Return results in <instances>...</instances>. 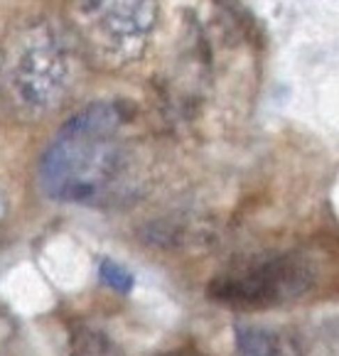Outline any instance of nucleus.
I'll use <instances>...</instances> for the list:
<instances>
[{
	"label": "nucleus",
	"instance_id": "obj_1",
	"mask_svg": "<svg viewBox=\"0 0 339 356\" xmlns=\"http://www.w3.org/2000/svg\"><path fill=\"white\" fill-rule=\"evenodd\" d=\"M123 126V108L111 101L72 115L40 160V184L49 200L77 207L113 200L131 165Z\"/></svg>",
	"mask_w": 339,
	"mask_h": 356
},
{
	"label": "nucleus",
	"instance_id": "obj_2",
	"mask_svg": "<svg viewBox=\"0 0 339 356\" xmlns=\"http://www.w3.org/2000/svg\"><path fill=\"white\" fill-rule=\"evenodd\" d=\"M3 99L22 121H42L67 101L74 47L45 17L17 25L3 44Z\"/></svg>",
	"mask_w": 339,
	"mask_h": 356
},
{
	"label": "nucleus",
	"instance_id": "obj_3",
	"mask_svg": "<svg viewBox=\"0 0 339 356\" xmlns=\"http://www.w3.org/2000/svg\"><path fill=\"white\" fill-rule=\"evenodd\" d=\"M69 42L101 72H118L145 54L160 0H64Z\"/></svg>",
	"mask_w": 339,
	"mask_h": 356
},
{
	"label": "nucleus",
	"instance_id": "obj_4",
	"mask_svg": "<svg viewBox=\"0 0 339 356\" xmlns=\"http://www.w3.org/2000/svg\"><path fill=\"white\" fill-rule=\"evenodd\" d=\"M317 278V263L308 253L283 251L234 263L212 280L209 295L239 312H263L305 300Z\"/></svg>",
	"mask_w": 339,
	"mask_h": 356
},
{
	"label": "nucleus",
	"instance_id": "obj_5",
	"mask_svg": "<svg viewBox=\"0 0 339 356\" xmlns=\"http://www.w3.org/2000/svg\"><path fill=\"white\" fill-rule=\"evenodd\" d=\"M236 349L239 356H300L295 344L283 332L256 325L236 330Z\"/></svg>",
	"mask_w": 339,
	"mask_h": 356
},
{
	"label": "nucleus",
	"instance_id": "obj_6",
	"mask_svg": "<svg viewBox=\"0 0 339 356\" xmlns=\"http://www.w3.org/2000/svg\"><path fill=\"white\" fill-rule=\"evenodd\" d=\"M69 356H120V349L109 334L91 327H81L72 334Z\"/></svg>",
	"mask_w": 339,
	"mask_h": 356
},
{
	"label": "nucleus",
	"instance_id": "obj_7",
	"mask_svg": "<svg viewBox=\"0 0 339 356\" xmlns=\"http://www.w3.org/2000/svg\"><path fill=\"white\" fill-rule=\"evenodd\" d=\"M101 278H104L106 285H111V288L118 290V293H128L133 285L131 273L125 270V268L116 266L113 261H106L104 266H101Z\"/></svg>",
	"mask_w": 339,
	"mask_h": 356
},
{
	"label": "nucleus",
	"instance_id": "obj_8",
	"mask_svg": "<svg viewBox=\"0 0 339 356\" xmlns=\"http://www.w3.org/2000/svg\"><path fill=\"white\" fill-rule=\"evenodd\" d=\"M8 211H10V202H8L6 192L0 189V229H3V224H6L8 219Z\"/></svg>",
	"mask_w": 339,
	"mask_h": 356
},
{
	"label": "nucleus",
	"instance_id": "obj_9",
	"mask_svg": "<svg viewBox=\"0 0 339 356\" xmlns=\"http://www.w3.org/2000/svg\"><path fill=\"white\" fill-rule=\"evenodd\" d=\"M162 356H204V354H199V351H194V349H175V351H167V354H162Z\"/></svg>",
	"mask_w": 339,
	"mask_h": 356
},
{
	"label": "nucleus",
	"instance_id": "obj_10",
	"mask_svg": "<svg viewBox=\"0 0 339 356\" xmlns=\"http://www.w3.org/2000/svg\"><path fill=\"white\" fill-rule=\"evenodd\" d=\"M0 101H3V49H0Z\"/></svg>",
	"mask_w": 339,
	"mask_h": 356
}]
</instances>
